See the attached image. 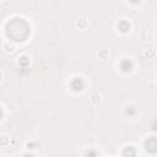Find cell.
<instances>
[{
  "instance_id": "1",
  "label": "cell",
  "mask_w": 157,
  "mask_h": 157,
  "mask_svg": "<svg viewBox=\"0 0 157 157\" xmlns=\"http://www.w3.org/2000/svg\"><path fill=\"white\" fill-rule=\"evenodd\" d=\"M29 33V27L23 18H13L6 26V34L13 40H25Z\"/></svg>"
},
{
  "instance_id": "2",
  "label": "cell",
  "mask_w": 157,
  "mask_h": 157,
  "mask_svg": "<svg viewBox=\"0 0 157 157\" xmlns=\"http://www.w3.org/2000/svg\"><path fill=\"white\" fill-rule=\"evenodd\" d=\"M145 148L148 152H156L157 151V139L156 137H148L145 141Z\"/></svg>"
},
{
  "instance_id": "3",
  "label": "cell",
  "mask_w": 157,
  "mask_h": 157,
  "mask_svg": "<svg viewBox=\"0 0 157 157\" xmlns=\"http://www.w3.org/2000/svg\"><path fill=\"white\" fill-rule=\"evenodd\" d=\"M71 87H72L75 91H80V90H82V88H83V81H82V78L76 77V78L72 81Z\"/></svg>"
},
{
  "instance_id": "4",
  "label": "cell",
  "mask_w": 157,
  "mask_h": 157,
  "mask_svg": "<svg viewBox=\"0 0 157 157\" xmlns=\"http://www.w3.org/2000/svg\"><path fill=\"white\" fill-rule=\"evenodd\" d=\"M120 67H121L123 71H130V70L132 69V64H131L130 60H124V61L121 63Z\"/></svg>"
},
{
  "instance_id": "5",
  "label": "cell",
  "mask_w": 157,
  "mask_h": 157,
  "mask_svg": "<svg viewBox=\"0 0 157 157\" xmlns=\"http://www.w3.org/2000/svg\"><path fill=\"white\" fill-rule=\"evenodd\" d=\"M118 27H119V29H120L121 32H126V31H129V23H128V22H125V21L120 22Z\"/></svg>"
},
{
  "instance_id": "6",
  "label": "cell",
  "mask_w": 157,
  "mask_h": 157,
  "mask_svg": "<svg viewBox=\"0 0 157 157\" xmlns=\"http://www.w3.org/2000/svg\"><path fill=\"white\" fill-rule=\"evenodd\" d=\"M123 153H124V155H135V151L132 150V147H126Z\"/></svg>"
},
{
  "instance_id": "7",
  "label": "cell",
  "mask_w": 157,
  "mask_h": 157,
  "mask_svg": "<svg viewBox=\"0 0 157 157\" xmlns=\"http://www.w3.org/2000/svg\"><path fill=\"white\" fill-rule=\"evenodd\" d=\"M140 0H131V2H134V4H136V2H139Z\"/></svg>"
}]
</instances>
